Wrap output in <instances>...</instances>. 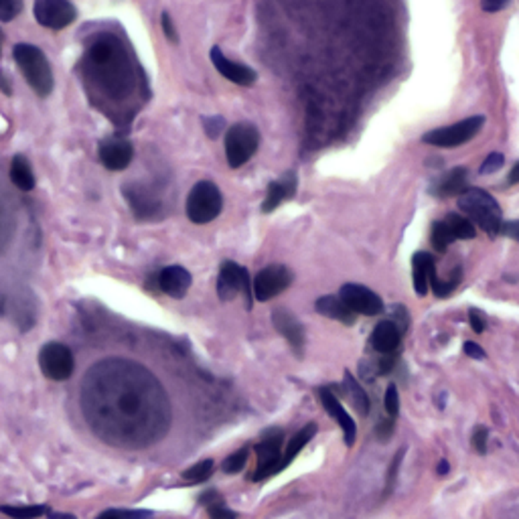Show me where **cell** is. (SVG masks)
<instances>
[{"label": "cell", "instance_id": "obj_14", "mask_svg": "<svg viewBox=\"0 0 519 519\" xmlns=\"http://www.w3.org/2000/svg\"><path fill=\"white\" fill-rule=\"evenodd\" d=\"M319 396H321L323 408L327 410L328 416L341 426V430H343V434H345L347 446H353V444H355V438H357V424L353 422V418L349 416V412L341 406L339 398L333 394V389L321 387V389H319Z\"/></svg>", "mask_w": 519, "mask_h": 519}, {"label": "cell", "instance_id": "obj_15", "mask_svg": "<svg viewBox=\"0 0 519 519\" xmlns=\"http://www.w3.org/2000/svg\"><path fill=\"white\" fill-rule=\"evenodd\" d=\"M212 61L213 65H215V69H217L221 76L226 77V79H230V81H233V83H237V85H251V83L256 81V71H254V69L246 67V65H242V63L230 61V59L221 53L219 47H213L212 49Z\"/></svg>", "mask_w": 519, "mask_h": 519}, {"label": "cell", "instance_id": "obj_44", "mask_svg": "<svg viewBox=\"0 0 519 519\" xmlns=\"http://www.w3.org/2000/svg\"><path fill=\"white\" fill-rule=\"evenodd\" d=\"M511 0H481V8L485 13H499Z\"/></svg>", "mask_w": 519, "mask_h": 519}, {"label": "cell", "instance_id": "obj_1", "mask_svg": "<svg viewBox=\"0 0 519 519\" xmlns=\"http://www.w3.org/2000/svg\"><path fill=\"white\" fill-rule=\"evenodd\" d=\"M459 209L466 215L477 228H481L489 235H497L503 223V212H501L497 199L479 187H471L459 195Z\"/></svg>", "mask_w": 519, "mask_h": 519}, {"label": "cell", "instance_id": "obj_35", "mask_svg": "<svg viewBox=\"0 0 519 519\" xmlns=\"http://www.w3.org/2000/svg\"><path fill=\"white\" fill-rule=\"evenodd\" d=\"M503 165H505V156H503V154H501V153L489 154V156H487V158L483 160L479 173H481V174L497 173V171H501V169H503Z\"/></svg>", "mask_w": 519, "mask_h": 519}, {"label": "cell", "instance_id": "obj_29", "mask_svg": "<svg viewBox=\"0 0 519 519\" xmlns=\"http://www.w3.org/2000/svg\"><path fill=\"white\" fill-rule=\"evenodd\" d=\"M430 242H432L434 250H438V251L448 250V246L455 242V235H452L450 228L446 226V221H438V223H434V226H432Z\"/></svg>", "mask_w": 519, "mask_h": 519}, {"label": "cell", "instance_id": "obj_12", "mask_svg": "<svg viewBox=\"0 0 519 519\" xmlns=\"http://www.w3.org/2000/svg\"><path fill=\"white\" fill-rule=\"evenodd\" d=\"M272 323H274L276 331L289 341L292 351L298 357H303V353H305V328H303V323L290 312L289 308L284 307L276 308L272 312Z\"/></svg>", "mask_w": 519, "mask_h": 519}, {"label": "cell", "instance_id": "obj_41", "mask_svg": "<svg viewBox=\"0 0 519 519\" xmlns=\"http://www.w3.org/2000/svg\"><path fill=\"white\" fill-rule=\"evenodd\" d=\"M462 351H464V355H469V357H473V359H477V361H483V359L487 357L485 349H483L479 343H475V341H466V343L462 345Z\"/></svg>", "mask_w": 519, "mask_h": 519}, {"label": "cell", "instance_id": "obj_36", "mask_svg": "<svg viewBox=\"0 0 519 519\" xmlns=\"http://www.w3.org/2000/svg\"><path fill=\"white\" fill-rule=\"evenodd\" d=\"M487 441H489V430H487V426H481V424L475 426L471 443H473L475 450H477L479 455H485V452H487Z\"/></svg>", "mask_w": 519, "mask_h": 519}, {"label": "cell", "instance_id": "obj_27", "mask_svg": "<svg viewBox=\"0 0 519 519\" xmlns=\"http://www.w3.org/2000/svg\"><path fill=\"white\" fill-rule=\"evenodd\" d=\"M461 280H462V270L461 268H457L455 272H450V276L446 278V280H441L436 274L430 278V289H432V292H434V296L436 298H448L455 290H457V286L461 284Z\"/></svg>", "mask_w": 519, "mask_h": 519}, {"label": "cell", "instance_id": "obj_8", "mask_svg": "<svg viewBox=\"0 0 519 519\" xmlns=\"http://www.w3.org/2000/svg\"><path fill=\"white\" fill-rule=\"evenodd\" d=\"M39 366L41 371L55 382H63L74 373V355L69 351V347L63 343H47L39 351Z\"/></svg>", "mask_w": 519, "mask_h": 519}, {"label": "cell", "instance_id": "obj_48", "mask_svg": "<svg viewBox=\"0 0 519 519\" xmlns=\"http://www.w3.org/2000/svg\"><path fill=\"white\" fill-rule=\"evenodd\" d=\"M96 519H122L120 509H110V511H104L102 515H97Z\"/></svg>", "mask_w": 519, "mask_h": 519}, {"label": "cell", "instance_id": "obj_49", "mask_svg": "<svg viewBox=\"0 0 519 519\" xmlns=\"http://www.w3.org/2000/svg\"><path fill=\"white\" fill-rule=\"evenodd\" d=\"M448 469H450V466H448V462H446V461H441V462H438V466H436L438 475H443V477L446 475V473H448Z\"/></svg>", "mask_w": 519, "mask_h": 519}, {"label": "cell", "instance_id": "obj_5", "mask_svg": "<svg viewBox=\"0 0 519 519\" xmlns=\"http://www.w3.org/2000/svg\"><path fill=\"white\" fill-rule=\"evenodd\" d=\"M260 146V134L248 122L235 124L226 132V156L231 169L246 165Z\"/></svg>", "mask_w": 519, "mask_h": 519}, {"label": "cell", "instance_id": "obj_50", "mask_svg": "<svg viewBox=\"0 0 519 519\" xmlns=\"http://www.w3.org/2000/svg\"><path fill=\"white\" fill-rule=\"evenodd\" d=\"M53 519H76V515H69V513H61V515H55Z\"/></svg>", "mask_w": 519, "mask_h": 519}, {"label": "cell", "instance_id": "obj_20", "mask_svg": "<svg viewBox=\"0 0 519 519\" xmlns=\"http://www.w3.org/2000/svg\"><path fill=\"white\" fill-rule=\"evenodd\" d=\"M314 308L319 314L327 317V319H333V321H339L343 325H353L357 314L347 307L345 300L341 296H333V294H327V296H321L317 303H314Z\"/></svg>", "mask_w": 519, "mask_h": 519}, {"label": "cell", "instance_id": "obj_45", "mask_svg": "<svg viewBox=\"0 0 519 519\" xmlns=\"http://www.w3.org/2000/svg\"><path fill=\"white\" fill-rule=\"evenodd\" d=\"M122 519H151L153 518V511H146V509H122Z\"/></svg>", "mask_w": 519, "mask_h": 519}, {"label": "cell", "instance_id": "obj_40", "mask_svg": "<svg viewBox=\"0 0 519 519\" xmlns=\"http://www.w3.org/2000/svg\"><path fill=\"white\" fill-rule=\"evenodd\" d=\"M203 126H205L207 134L212 136V138H217V136L221 134L223 126H226V120H223V118H219V116L205 118V120H203Z\"/></svg>", "mask_w": 519, "mask_h": 519}, {"label": "cell", "instance_id": "obj_16", "mask_svg": "<svg viewBox=\"0 0 519 519\" xmlns=\"http://www.w3.org/2000/svg\"><path fill=\"white\" fill-rule=\"evenodd\" d=\"M191 274L181 266H169L158 274V289L171 298H183L191 289Z\"/></svg>", "mask_w": 519, "mask_h": 519}, {"label": "cell", "instance_id": "obj_22", "mask_svg": "<svg viewBox=\"0 0 519 519\" xmlns=\"http://www.w3.org/2000/svg\"><path fill=\"white\" fill-rule=\"evenodd\" d=\"M124 195L128 199V203L132 205L136 217H151L156 209V201L153 199L151 193H146L138 185H128L124 187Z\"/></svg>", "mask_w": 519, "mask_h": 519}, {"label": "cell", "instance_id": "obj_25", "mask_svg": "<svg viewBox=\"0 0 519 519\" xmlns=\"http://www.w3.org/2000/svg\"><path fill=\"white\" fill-rule=\"evenodd\" d=\"M345 389L347 396L351 398V402L355 406V410L359 412V416H367L369 414V396L367 392L359 385V382L353 378L351 371H345Z\"/></svg>", "mask_w": 519, "mask_h": 519}, {"label": "cell", "instance_id": "obj_38", "mask_svg": "<svg viewBox=\"0 0 519 519\" xmlns=\"http://www.w3.org/2000/svg\"><path fill=\"white\" fill-rule=\"evenodd\" d=\"M207 511H209L212 519H235L237 518L231 509H228V505L223 503V499L215 501V503H212V505H207Z\"/></svg>", "mask_w": 519, "mask_h": 519}, {"label": "cell", "instance_id": "obj_6", "mask_svg": "<svg viewBox=\"0 0 519 519\" xmlns=\"http://www.w3.org/2000/svg\"><path fill=\"white\" fill-rule=\"evenodd\" d=\"M240 292L246 296V307L251 310V305H254L251 303V296H254L251 276L248 274V270L237 266L235 262H226L217 276V296L228 303V300H233Z\"/></svg>", "mask_w": 519, "mask_h": 519}, {"label": "cell", "instance_id": "obj_31", "mask_svg": "<svg viewBox=\"0 0 519 519\" xmlns=\"http://www.w3.org/2000/svg\"><path fill=\"white\" fill-rule=\"evenodd\" d=\"M248 457H250V450H248V448H242V450H237V452L230 455V457L223 461V464H221L223 473H228V475H235V473H240V471L246 466Z\"/></svg>", "mask_w": 519, "mask_h": 519}, {"label": "cell", "instance_id": "obj_32", "mask_svg": "<svg viewBox=\"0 0 519 519\" xmlns=\"http://www.w3.org/2000/svg\"><path fill=\"white\" fill-rule=\"evenodd\" d=\"M404 452L406 448H400L398 452H396V457H394V461L392 464L387 466V477H385V493L384 497H387L392 491H394V485L398 481V473H400V464H402V459H404Z\"/></svg>", "mask_w": 519, "mask_h": 519}, {"label": "cell", "instance_id": "obj_9", "mask_svg": "<svg viewBox=\"0 0 519 519\" xmlns=\"http://www.w3.org/2000/svg\"><path fill=\"white\" fill-rule=\"evenodd\" d=\"M35 19L41 27L61 31L77 19L76 6L69 0H35Z\"/></svg>", "mask_w": 519, "mask_h": 519}, {"label": "cell", "instance_id": "obj_2", "mask_svg": "<svg viewBox=\"0 0 519 519\" xmlns=\"http://www.w3.org/2000/svg\"><path fill=\"white\" fill-rule=\"evenodd\" d=\"M13 57L19 65L20 74L35 90L37 96L45 97L53 92V71H51L49 59L45 57V53L39 47L20 43L13 49Z\"/></svg>", "mask_w": 519, "mask_h": 519}, {"label": "cell", "instance_id": "obj_46", "mask_svg": "<svg viewBox=\"0 0 519 519\" xmlns=\"http://www.w3.org/2000/svg\"><path fill=\"white\" fill-rule=\"evenodd\" d=\"M162 31H165V35H167L169 41H173V43L179 41V39H177V31H174L173 20H171V15H169V13L162 15Z\"/></svg>", "mask_w": 519, "mask_h": 519}, {"label": "cell", "instance_id": "obj_33", "mask_svg": "<svg viewBox=\"0 0 519 519\" xmlns=\"http://www.w3.org/2000/svg\"><path fill=\"white\" fill-rule=\"evenodd\" d=\"M384 408L389 418H398V414H400V394H398V387L394 384L387 385V389H385Z\"/></svg>", "mask_w": 519, "mask_h": 519}, {"label": "cell", "instance_id": "obj_30", "mask_svg": "<svg viewBox=\"0 0 519 519\" xmlns=\"http://www.w3.org/2000/svg\"><path fill=\"white\" fill-rule=\"evenodd\" d=\"M213 475V461L212 459H205V461L197 462L189 466L187 471H183V479L189 483H203L207 481Z\"/></svg>", "mask_w": 519, "mask_h": 519}, {"label": "cell", "instance_id": "obj_43", "mask_svg": "<svg viewBox=\"0 0 519 519\" xmlns=\"http://www.w3.org/2000/svg\"><path fill=\"white\" fill-rule=\"evenodd\" d=\"M392 312L396 314V325H398V328L402 331V333H406L408 331V312H406V308L402 307V305H394L392 307Z\"/></svg>", "mask_w": 519, "mask_h": 519}, {"label": "cell", "instance_id": "obj_39", "mask_svg": "<svg viewBox=\"0 0 519 519\" xmlns=\"http://www.w3.org/2000/svg\"><path fill=\"white\" fill-rule=\"evenodd\" d=\"M394 430H396V418H382L380 422H378V426H375V436L382 441V443H385L392 434H394Z\"/></svg>", "mask_w": 519, "mask_h": 519}, {"label": "cell", "instance_id": "obj_34", "mask_svg": "<svg viewBox=\"0 0 519 519\" xmlns=\"http://www.w3.org/2000/svg\"><path fill=\"white\" fill-rule=\"evenodd\" d=\"M22 11V0H0V20L8 22L19 17Z\"/></svg>", "mask_w": 519, "mask_h": 519}, {"label": "cell", "instance_id": "obj_23", "mask_svg": "<svg viewBox=\"0 0 519 519\" xmlns=\"http://www.w3.org/2000/svg\"><path fill=\"white\" fill-rule=\"evenodd\" d=\"M466 177L469 171L464 167H457L452 169L450 173H446L441 179L438 187H436V195L441 197H455V195H461L462 191H466Z\"/></svg>", "mask_w": 519, "mask_h": 519}, {"label": "cell", "instance_id": "obj_3", "mask_svg": "<svg viewBox=\"0 0 519 519\" xmlns=\"http://www.w3.org/2000/svg\"><path fill=\"white\" fill-rule=\"evenodd\" d=\"M223 209V197L212 181H199L187 195L185 212L193 223H209Z\"/></svg>", "mask_w": 519, "mask_h": 519}, {"label": "cell", "instance_id": "obj_7", "mask_svg": "<svg viewBox=\"0 0 519 519\" xmlns=\"http://www.w3.org/2000/svg\"><path fill=\"white\" fill-rule=\"evenodd\" d=\"M282 444H284V434L280 430H272L268 432V436L256 446L258 466H256V473L250 475L251 481H264L280 473Z\"/></svg>", "mask_w": 519, "mask_h": 519}, {"label": "cell", "instance_id": "obj_19", "mask_svg": "<svg viewBox=\"0 0 519 519\" xmlns=\"http://www.w3.org/2000/svg\"><path fill=\"white\" fill-rule=\"evenodd\" d=\"M400 339H402V331L398 328V325L394 321H382L373 328L369 343L378 353H394L400 345Z\"/></svg>", "mask_w": 519, "mask_h": 519}, {"label": "cell", "instance_id": "obj_47", "mask_svg": "<svg viewBox=\"0 0 519 519\" xmlns=\"http://www.w3.org/2000/svg\"><path fill=\"white\" fill-rule=\"evenodd\" d=\"M518 183H519V160L513 165L511 173L507 177V185H518Z\"/></svg>", "mask_w": 519, "mask_h": 519}, {"label": "cell", "instance_id": "obj_4", "mask_svg": "<svg viewBox=\"0 0 519 519\" xmlns=\"http://www.w3.org/2000/svg\"><path fill=\"white\" fill-rule=\"evenodd\" d=\"M483 126H485V116H471L457 124L426 132L422 136V142L430 146H438V148H457V146H462L464 142H469L473 136L479 134Z\"/></svg>", "mask_w": 519, "mask_h": 519}, {"label": "cell", "instance_id": "obj_24", "mask_svg": "<svg viewBox=\"0 0 519 519\" xmlns=\"http://www.w3.org/2000/svg\"><path fill=\"white\" fill-rule=\"evenodd\" d=\"M11 181L19 187L20 191L35 189V174H33L29 160L22 154H17L11 162Z\"/></svg>", "mask_w": 519, "mask_h": 519}, {"label": "cell", "instance_id": "obj_18", "mask_svg": "<svg viewBox=\"0 0 519 519\" xmlns=\"http://www.w3.org/2000/svg\"><path fill=\"white\" fill-rule=\"evenodd\" d=\"M436 274V262L432 254L428 251H416L412 258V282L418 296H426L430 290V278Z\"/></svg>", "mask_w": 519, "mask_h": 519}, {"label": "cell", "instance_id": "obj_26", "mask_svg": "<svg viewBox=\"0 0 519 519\" xmlns=\"http://www.w3.org/2000/svg\"><path fill=\"white\" fill-rule=\"evenodd\" d=\"M446 226L450 228L455 240H473L477 235V230H475V223L466 217V215H461V213H450L446 215Z\"/></svg>", "mask_w": 519, "mask_h": 519}, {"label": "cell", "instance_id": "obj_17", "mask_svg": "<svg viewBox=\"0 0 519 519\" xmlns=\"http://www.w3.org/2000/svg\"><path fill=\"white\" fill-rule=\"evenodd\" d=\"M296 193V174L286 173L282 174L278 181H272L266 191V199L262 203V212L272 213L276 207H280L284 201H289Z\"/></svg>", "mask_w": 519, "mask_h": 519}, {"label": "cell", "instance_id": "obj_13", "mask_svg": "<svg viewBox=\"0 0 519 519\" xmlns=\"http://www.w3.org/2000/svg\"><path fill=\"white\" fill-rule=\"evenodd\" d=\"M134 158V146L124 138H106L99 144V160L108 171H124Z\"/></svg>", "mask_w": 519, "mask_h": 519}, {"label": "cell", "instance_id": "obj_11", "mask_svg": "<svg viewBox=\"0 0 519 519\" xmlns=\"http://www.w3.org/2000/svg\"><path fill=\"white\" fill-rule=\"evenodd\" d=\"M339 296L345 300V305L355 314H364V317H378L385 310L384 300L373 292L371 289H367L364 284H355V282H349L343 284L339 290Z\"/></svg>", "mask_w": 519, "mask_h": 519}, {"label": "cell", "instance_id": "obj_10", "mask_svg": "<svg viewBox=\"0 0 519 519\" xmlns=\"http://www.w3.org/2000/svg\"><path fill=\"white\" fill-rule=\"evenodd\" d=\"M290 282H292V272L282 264H274L268 268L260 270L256 276H254V296L260 300V303H266L270 298L278 296L280 292L289 289Z\"/></svg>", "mask_w": 519, "mask_h": 519}, {"label": "cell", "instance_id": "obj_21", "mask_svg": "<svg viewBox=\"0 0 519 519\" xmlns=\"http://www.w3.org/2000/svg\"><path fill=\"white\" fill-rule=\"evenodd\" d=\"M317 434V424L310 422L307 424L305 428H300L292 438L289 441V446H286V450L282 452V461H280V473L289 466L290 462L294 461L296 457H298V452L307 446L310 441H312V436Z\"/></svg>", "mask_w": 519, "mask_h": 519}, {"label": "cell", "instance_id": "obj_42", "mask_svg": "<svg viewBox=\"0 0 519 519\" xmlns=\"http://www.w3.org/2000/svg\"><path fill=\"white\" fill-rule=\"evenodd\" d=\"M501 235L513 240V242H519V219H513V221H503L501 223Z\"/></svg>", "mask_w": 519, "mask_h": 519}, {"label": "cell", "instance_id": "obj_37", "mask_svg": "<svg viewBox=\"0 0 519 519\" xmlns=\"http://www.w3.org/2000/svg\"><path fill=\"white\" fill-rule=\"evenodd\" d=\"M469 323H471V328L475 331V333H485V328H487V314L483 312L481 308H469Z\"/></svg>", "mask_w": 519, "mask_h": 519}, {"label": "cell", "instance_id": "obj_28", "mask_svg": "<svg viewBox=\"0 0 519 519\" xmlns=\"http://www.w3.org/2000/svg\"><path fill=\"white\" fill-rule=\"evenodd\" d=\"M0 513L11 519H37L47 513L45 505H0Z\"/></svg>", "mask_w": 519, "mask_h": 519}, {"label": "cell", "instance_id": "obj_51", "mask_svg": "<svg viewBox=\"0 0 519 519\" xmlns=\"http://www.w3.org/2000/svg\"><path fill=\"white\" fill-rule=\"evenodd\" d=\"M0 45H2V31H0Z\"/></svg>", "mask_w": 519, "mask_h": 519}]
</instances>
